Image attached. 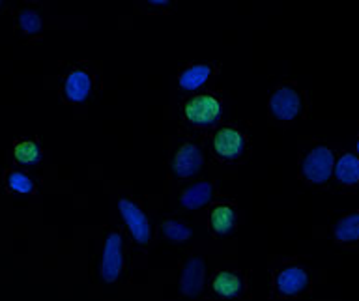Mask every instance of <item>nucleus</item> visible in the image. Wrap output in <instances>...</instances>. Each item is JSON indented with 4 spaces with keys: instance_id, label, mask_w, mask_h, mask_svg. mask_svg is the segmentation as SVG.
I'll list each match as a JSON object with an SVG mask.
<instances>
[{
    "instance_id": "nucleus-6",
    "label": "nucleus",
    "mask_w": 359,
    "mask_h": 301,
    "mask_svg": "<svg viewBox=\"0 0 359 301\" xmlns=\"http://www.w3.org/2000/svg\"><path fill=\"white\" fill-rule=\"evenodd\" d=\"M275 286L280 296H299L303 292H307V288L311 286V275L302 266H288L279 272L277 279H275Z\"/></svg>"
},
{
    "instance_id": "nucleus-18",
    "label": "nucleus",
    "mask_w": 359,
    "mask_h": 301,
    "mask_svg": "<svg viewBox=\"0 0 359 301\" xmlns=\"http://www.w3.org/2000/svg\"><path fill=\"white\" fill-rule=\"evenodd\" d=\"M6 185L11 191L21 193V195H30V193H34V182L28 178L27 174L21 173V170H8L6 173Z\"/></svg>"
},
{
    "instance_id": "nucleus-16",
    "label": "nucleus",
    "mask_w": 359,
    "mask_h": 301,
    "mask_svg": "<svg viewBox=\"0 0 359 301\" xmlns=\"http://www.w3.org/2000/svg\"><path fill=\"white\" fill-rule=\"evenodd\" d=\"M213 292L217 294L219 297L223 300H229V297H236L241 294V279L236 274H230V272H221V274L215 275V279L212 283Z\"/></svg>"
},
{
    "instance_id": "nucleus-15",
    "label": "nucleus",
    "mask_w": 359,
    "mask_h": 301,
    "mask_svg": "<svg viewBox=\"0 0 359 301\" xmlns=\"http://www.w3.org/2000/svg\"><path fill=\"white\" fill-rule=\"evenodd\" d=\"M236 212L229 204H217L210 213V227L215 234H229L234 229Z\"/></svg>"
},
{
    "instance_id": "nucleus-17",
    "label": "nucleus",
    "mask_w": 359,
    "mask_h": 301,
    "mask_svg": "<svg viewBox=\"0 0 359 301\" xmlns=\"http://www.w3.org/2000/svg\"><path fill=\"white\" fill-rule=\"evenodd\" d=\"M13 156L22 165H36L41 159V150H39V146L36 142H32V140H21L13 148Z\"/></svg>"
},
{
    "instance_id": "nucleus-20",
    "label": "nucleus",
    "mask_w": 359,
    "mask_h": 301,
    "mask_svg": "<svg viewBox=\"0 0 359 301\" xmlns=\"http://www.w3.org/2000/svg\"><path fill=\"white\" fill-rule=\"evenodd\" d=\"M19 27H21L22 32L38 34L41 30V17H39L38 11L22 10L19 13Z\"/></svg>"
},
{
    "instance_id": "nucleus-21",
    "label": "nucleus",
    "mask_w": 359,
    "mask_h": 301,
    "mask_svg": "<svg viewBox=\"0 0 359 301\" xmlns=\"http://www.w3.org/2000/svg\"><path fill=\"white\" fill-rule=\"evenodd\" d=\"M355 154L359 156V137H358V140H355Z\"/></svg>"
},
{
    "instance_id": "nucleus-10",
    "label": "nucleus",
    "mask_w": 359,
    "mask_h": 301,
    "mask_svg": "<svg viewBox=\"0 0 359 301\" xmlns=\"http://www.w3.org/2000/svg\"><path fill=\"white\" fill-rule=\"evenodd\" d=\"M202 152L198 146L185 142L178 148L172 157V173L178 178H191L195 176L202 167Z\"/></svg>"
},
{
    "instance_id": "nucleus-11",
    "label": "nucleus",
    "mask_w": 359,
    "mask_h": 301,
    "mask_svg": "<svg viewBox=\"0 0 359 301\" xmlns=\"http://www.w3.org/2000/svg\"><path fill=\"white\" fill-rule=\"evenodd\" d=\"M92 92V79L84 69H73L64 83V94L73 103H81Z\"/></svg>"
},
{
    "instance_id": "nucleus-12",
    "label": "nucleus",
    "mask_w": 359,
    "mask_h": 301,
    "mask_svg": "<svg viewBox=\"0 0 359 301\" xmlns=\"http://www.w3.org/2000/svg\"><path fill=\"white\" fill-rule=\"evenodd\" d=\"M202 285H204V264L201 258H191L182 274V292L185 296L193 297L201 294Z\"/></svg>"
},
{
    "instance_id": "nucleus-13",
    "label": "nucleus",
    "mask_w": 359,
    "mask_h": 301,
    "mask_svg": "<svg viewBox=\"0 0 359 301\" xmlns=\"http://www.w3.org/2000/svg\"><path fill=\"white\" fill-rule=\"evenodd\" d=\"M213 195V185L210 182H201V184H195L187 187V189L182 193V206L187 208V210H198L204 204L212 201Z\"/></svg>"
},
{
    "instance_id": "nucleus-8",
    "label": "nucleus",
    "mask_w": 359,
    "mask_h": 301,
    "mask_svg": "<svg viewBox=\"0 0 359 301\" xmlns=\"http://www.w3.org/2000/svg\"><path fill=\"white\" fill-rule=\"evenodd\" d=\"M333 182L341 189H359V156L355 152H344L337 157Z\"/></svg>"
},
{
    "instance_id": "nucleus-9",
    "label": "nucleus",
    "mask_w": 359,
    "mask_h": 301,
    "mask_svg": "<svg viewBox=\"0 0 359 301\" xmlns=\"http://www.w3.org/2000/svg\"><path fill=\"white\" fill-rule=\"evenodd\" d=\"M330 238L339 246H359V210L342 213L341 218L331 225Z\"/></svg>"
},
{
    "instance_id": "nucleus-7",
    "label": "nucleus",
    "mask_w": 359,
    "mask_h": 301,
    "mask_svg": "<svg viewBox=\"0 0 359 301\" xmlns=\"http://www.w3.org/2000/svg\"><path fill=\"white\" fill-rule=\"evenodd\" d=\"M212 148L219 159H236L245 148V137L236 128H221L213 135Z\"/></svg>"
},
{
    "instance_id": "nucleus-1",
    "label": "nucleus",
    "mask_w": 359,
    "mask_h": 301,
    "mask_svg": "<svg viewBox=\"0 0 359 301\" xmlns=\"http://www.w3.org/2000/svg\"><path fill=\"white\" fill-rule=\"evenodd\" d=\"M337 157L335 146L327 142H311L299 163L302 178L314 187H324L333 180Z\"/></svg>"
},
{
    "instance_id": "nucleus-5",
    "label": "nucleus",
    "mask_w": 359,
    "mask_h": 301,
    "mask_svg": "<svg viewBox=\"0 0 359 301\" xmlns=\"http://www.w3.org/2000/svg\"><path fill=\"white\" fill-rule=\"evenodd\" d=\"M118 210L122 213L123 221L128 225L129 232L135 238V241L140 243V246H146L151 238V229L144 212L133 201H128V199H122L118 202Z\"/></svg>"
},
{
    "instance_id": "nucleus-2",
    "label": "nucleus",
    "mask_w": 359,
    "mask_h": 301,
    "mask_svg": "<svg viewBox=\"0 0 359 301\" xmlns=\"http://www.w3.org/2000/svg\"><path fill=\"white\" fill-rule=\"evenodd\" d=\"M303 109H305V98L296 86H290V84L279 86L269 98V111L279 122L296 120L303 114Z\"/></svg>"
},
{
    "instance_id": "nucleus-3",
    "label": "nucleus",
    "mask_w": 359,
    "mask_h": 301,
    "mask_svg": "<svg viewBox=\"0 0 359 301\" xmlns=\"http://www.w3.org/2000/svg\"><path fill=\"white\" fill-rule=\"evenodd\" d=\"M221 116V101L213 94H198L184 105L185 122L196 128L213 126Z\"/></svg>"
},
{
    "instance_id": "nucleus-4",
    "label": "nucleus",
    "mask_w": 359,
    "mask_h": 301,
    "mask_svg": "<svg viewBox=\"0 0 359 301\" xmlns=\"http://www.w3.org/2000/svg\"><path fill=\"white\" fill-rule=\"evenodd\" d=\"M123 268V241L118 232L109 234L101 257V279L105 283H114L120 277Z\"/></svg>"
},
{
    "instance_id": "nucleus-19",
    "label": "nucleus",
    "mask_w": 359,
    "mask_h": 301,
    "mask_svg": "<svg viewBox=\"0 0 359 301\" xmlns=\"http://www.w3.org/2000/svg\"><path fill=\"white\" fill-rule=\"evenodd\" d=\"M163 234L167 236L170 241H174V243H182V241L189 240L191 230L189 227H185L184 223L170 219L167 223H163Z\"/></svg>"
},
{
    "instance_id": "nucleus-14",
    "label": "nucleus",
    "mask_w": 359,
    "mask_h": 301,
    "mask_svg": "<svg viewBox=\"0 0 359 301\" xmlns=\"http://www.w3.org/2000/svg\"><path fill=\"white\" fill-rule=\"evenodd\" d=\"M212 75V66L210 64H195V66L185 67L180 73L178 84L182 90H196L206 83Z\"/></svg>"
}]
</instances>
